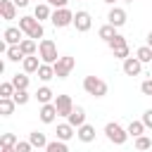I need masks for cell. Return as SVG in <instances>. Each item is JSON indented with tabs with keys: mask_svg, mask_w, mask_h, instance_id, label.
<instances>
[{
	"mask_svg": "<svg viewBox=\"0 0 152 152\" xmlns=\"http://www.w3.org/2000/svg\"><path fill=\"white\" fill-rule=\"evenodd\" d=\"M12 2H14V5H17V7H26V5H28V2H31V0H12Z\"/></svg>",
	"mask_w": 152,
	"mask_h": 152,
	"instance_id": "cell-39",
	"label": "cell"
},
{
	"mask_svg": "<svg viewBox=\"0 0 152 152\" xmlns=\"http://www.w3.org/2000/svg\"><path fill=\"white\" fill-rule=\"evenodd\" d=\"M104 135H107V140L114 142V145H124V142L128 140V131H126L121 124H116V121H109V124L104 126Z\"/></svg>",
	"mask_w": 152,
	"mask_h": 152,
	"instance_id": "cell-3",
	"label": "cell"
},
{
	"mask_svg": "<svg viewBox=\"0 0 152 152\" xmlns=\"http://www.w3.org/2000/svg\"><path fill=\"white\" fill-rule=\"evenodd\" d=\"M126 19H128V14H126V10H121V7H112L109 14H107V24H112V26H116V28H121V26L126 24Z\"/></svg>",
	"mask_w": 152,
	"mask_h": 152,
	"instance_id": "cell-9",
	"label": "cell"
},
{
	"mask_svg": "<svg viewBox=\"0 0 152 152\" xmlns=\"http://www.w3.org/2000/svg\"><path fill=\"white\" fill-rule=\"evenodd\" d=\"M17 142H19V138L14 133H2V138H0V147H17Z\"/></svg>",
	"mask_w": 152,
	"mask_h": 152,
	"instance_id": "cell-30",
	"label": "cell"
},
{
	"mask_svg": "<svg viewBox=\"0 0 152 152\" xmlns=\"http://www.w3.org/2000/svg\"><path fill=\"white\" fill-rule=\"evenodd\" d=\"M40 64H43V62H38V57H36V55H31V57H26V59L21 62V66H24V74H38Z\"/></svg>",
	"mask_w": 152,
	"mask_h": 152,
	"instance_id": "cell-18",
	"label": "cell"
},
{
	"mask_svg": "<svg viewBox=\"0 0 152 152\" xmlns=\"http://www.w3.org/2000/svg\"><path fill=\"white\" fill-rule=\"evenodd\" d=\"M124 2H133V0H124Z\"/></svg>",
	"mask_w": 152,
	"mask_h": 152,
	"instance_id": "cell-43",
	"label": "cell"
},
{
	"mask_svg": "<svg viewBox=\"0 0 152 152\" xmlns=\"http://www.w3.org/2000/svg\"><path fill=\"white\" fill-rule=\"evenodd\" d=\"M52 66H55V76H57V78H66V76L74 71L76 59H74V57H69V55H64V57H59Z\"/></svg>",
	"mask_w": 152,
	"mask_h": 152,
	"instance_id": "cell-6",
	"label": "cell"
},
{
	"mask_svg": "<svg viewBox=\"0 0 152 152\" xmlns=\"http://www.w3.org/2000/svg\"><path fill=\"white\" fill-rule=\"evenodd\" d=\"M83 90L93 97H104L107 95V83L100 76H86L83 78Z\"/></svg>",
	"mask_w": 152,
	"mask_h": 152,
	"instance_id": "cell-2",
	"label": "cell"
},
{
	"mask_svg": "<svg viewBox=\"0 0 152 152\" xmlns=\"http://www.w3.org/2000/svg\"><path fill=\"white\" fill-rule=\"evenodd\" d=\"M74 26H76V31H78V33H86V31H90V26H93V19H90V14H88L86 10L76 12V14H74Z\"/></svg>",
	"mask_w": 152,
	"mask_h": 152,
	"instance_id": "cell-8",
	"label": "cell"
},
{
	"mask_svg": "<svg viewBox=\"0 0 152 152\" xmlns=\"http://www.w3.org/2000/svg\"><path fill=\"white\" fill-rule=\"evenodd\" d=\"M74 135H76V128H74L71 124H59V126H57V140L66 142V140H71Z\"/></svg>",
	"mask_w": 152,
	"mask_h": 152,
	"instance_id": "cell-16",
	"label": "cell"
},
{
	"mask_svg": "<svg viewBox=\"0 0 152 152\" xmlns=\"http://www.w3.org/2000/svg\"><path fill=\"white\" fill-rule=\"evenodd\" d=\"M66 124H71L74 128H81L86 124V109L83 107H74V112L66 116Z\"/></svg>",
	"mask_w": 152,
	"mask_h": 152,
	"instance_id": "cell-13",
	"label": "cell"
},
{
	"mask_svg": "<svg viewBox=\"0 0 152 152\" xmlns=\"http://www.w3.org/2000/svg\"><path fill=\"white\" fill-rule=\"evenodd\" d=\"M38 78L40 81H50V78H55V66L52 64H40V69H38Z\"/></svg>",
	"mask_w": 152,
	"mask_h": 152,
	"instance_id": "cell-26",
	"label": "cell"
},
{
	"mask_svg": "<svg viewBox=\"0 0 152 152\" xmlns=\"http://www.w3.org/2000/svg\"><path fill=\"white\" fill-rule=\"evenodd\" d=\"M5 57H7L10 62H24V59H26V55L21 52V48H19V45H10V48H7V52H5Z\"/></svg>",
	"mask_w": 152,
	"mask_h": 152,
	"instance_id": "cell-21",
	"label": "cell"
},
{
	"mask_svg": "<svg viewBox=\"0 0 152 152\" xmlns=\"http://www.w3.org/2000/svg\"><path fill=\"white\" fill-rule=\"evenodd\" d=\"M121 69H124L126 76H140V71H142V62H140L138 57H128V59H124Z\"/></svg>",
	"mask_w": 152,
	"mask_h": 152,
	"instance_id": "cell-10",
	"label": "cell"
},
{
	"mask_svg": "<svg viewBox=\"0 0 152 152\" xmlns=\"http://www.w3.org/2000/svg\"><path fill=\"white\" fill-rule=\"evenodd\" d=\"M0 14H2V19L12 21V19L17 17V5H14L12 0H0Z\"/></svg>",
	"mask_w": 152,
	"mask_h": 152,
	"instance_id": "cell-15",
	"label": "cell"
},
{
	"mask_svg": "<svg viewBox=\"0 0 152 152\" xmlns=\"http://www.w3.org/2000/svg\"><path fill=\"white\" fill-rule=\"evenodd\" d=\"M33 17L43 24L45 19H52V12H50V5L48 2H40V5H36V10H33Z\"/></svg>",
	"mask_w": 152,
	"mask_h": 152,
	"instance_id": "cell-17",
	"label": "cell"
},
{
	"mask_svg": "<svg viewBox=\"0 0 152 152\" xmlns=\"http://www.w3.org/2000/svg\"><path fill=\"white\" fill-rule=\"evenodd\" d=\"M152 147V140L147 138V135H140V138H135V150L138 152H147Z\"/></svg>",
	"mask_w": 152,
	"mask_h": 152,
	"instance_id": "cell-32",
	"label": "cell"
},
{
	"mask_svg": "<svg viewBox=\"0 0 152 152\" xmlns=\"http://www.w3.org/2000/svg\"><path fill=\"white\" fill-rule=\"evenodd\" d=\"M76 138H78L81 142H93V140H95V126L83 124L81 128H76Z\"/></svg>",
	"mask_w": 152,
	"mask_h": 152,
	"instance_id": "cell-14",
	"label": "cell"
},
{
	"mask_svg": "<svg viewBox=\"0 0 152 152\" xmlns=\"http://www.w3.org/2000/svg\"><path fill=\"white\" fill-rule=\"evenodd\" d=\"M14 93H17V88H14V83H12V81L0 83V97H14Z\"/></svg>",
	"mask_w": 152,
	"mask_h": 152,
	"instance_id": "cell-29",
	"label": "cell"
},
{
	"mask_svg": "<svg viewBox=\"0 0 152 152\" xmlns=\"http://www.w3.org/2000/svg\"><path fill=\"white\" fill-rule=\"evenodd\" d=\"M12 83H14L17 90H28V74H14Z\"/></svg>",
	"mask_w": 152,
	"mask_h": 152,
	"instance_id": "cell-27",
	"label": "cell"
},
{
	"mask_svg": "<svg viewBox=\"0 0 152 152\" xmlns=\"http://www.w3.org/2000/svg\"><path fill=\"white\" fill-rule=\"evenodd\" d=\"M147 45H150V48H152V31H150V33H147Z\"/></svg>",
	"mask_w": 152,
	"mask_h": 152,
	"instance_id": "cell-41",
	"label": "cell"
},
{
	"mask_svg": "<svg viewBox=\"0 0 152 152\" xmlns=\"http://www.w3.org/2000/svg\"><path fill=\"white\" fill-rule=\"evenodd\" d=\"M45 152H69V147H66V142H62V140H50L48 147H45Z\"/></svg>",
	"mask_w": 152,
	"mask_h": 152,
	"instance_id": "cell-31",
	"label": "cell"
},
{
	"mask_svg": "<svg viewBox=\"0 0 152 152\" xmlns=\"http://www.w3.org/2000/svg\"><path fill=\"white\" fill-rule=\"evenodd\" d=\"M52 97H55V93H52L48 86H43V88H38V90H36V100H38L40 104H50V102H52Z\"/></svg>",
	"mask_w": 152,
	"mask_h": 152,
	"instance_id": "cell-22",
	"label": "cell"
},
{
	"mask_svg": "<svg viewBox=\"0 0 152 152\" xmlns=\"http://www.w3.org/2000/svg\"><path fill=\"white\" fill-rule=\"evenodd\" d=\"M19 28L26 33V38H43L45 31H43V24L36 19V17H19Z\"/></svg>",
	"mask_w": 152,
	"mask_h": 152,
	"instance_id": "cell-1",
	"label": "cell"
},
{
	"mask_svg": "<svg viewBox=\"0 0 152 152\" xmlns=\"http://www.w3.org/2000/svg\"><path fill=\"white\" fill-rule=\"evenodd\" d=\"M97 36H100L104 43H109V40H112V38H116L119 33H116V26H112V24H104V26H100Z\"/></svg>",
	"mask_w": 152,
	"mask_h": 152,
	"instance_id": "cell-20",
	"label": "cell"
},
{
	"mask_svg": "<svg viewBox=\"0 0 152 152\" xmlns=\"http://www.w3.org/2000/svg\"><path fill=\"white\" fill-rule=\"evenodd\" d=\"M0 152H17L14 147H0Z\"/></svg>",
	"mask_w": 152,
	"mask_h": 152,
	"instance_id": "cell-40",
	"label": "cell"
},
{
	"mask_svg": "<svg viewBox=\"0 0 152 152\" xmlns=\"http://www.w3.org/2000/svg\"><path fill=\"white\" fill-rule=\"evenodd\" d=\"M55 107H57V114L59 116H69L74 112V100L71 95H57L55 97Z\"/></svg>",
	"mask_w": 152,
	"mask_h": 152,
	"instance_id": "cell-7",
	"label": "cell"
},
{
	"mask_svg": "<svg viewBox=\"0 0 152 152\" xmlns=\"http://www.w3.org/2000/svg\"><path fill=\"white\" fill-rule=\"evenodd\" d=\"M104 2H107V5H114V2H116V0H104Z\"/></svg>",
	"mask_w": 152,
	"mask_h": 152,
	"instance_id": "cell-42",
	"label": "cell"
},
{
	"mask_svg": "<svg viewBox=\"0 0 152 152\" xmlns=\"http://www.w3.org/2000/svg\"><path fill=\"white\" fill-rule=\"evenodd\" d=\"M107 45H109L112 50H119V48H126L128 43H126V38H124V36H116V38H112V40H109Z\"/></svg>",
	"mask_w": 152,
	"mask_h": 152,
	"instance_id": "cell-34",
	"label": "cell"
},
{
	"mask_svg": "<svg viewBox=\"0 0 152 152\" xmlns=\"http://www.w3.org/2000/svg\"><path fill=\"white\" fill-rule=\"evenodd\" d=\"M50 7H55V10H62V7H66V2L69 0H45Z\"/></svg>",
	"mask_w": 152,
	"mask_h": 152,
	"instance_id": "cell-38",
	"label": "cell"
},
{
	"mask_svg": "<svg viewBox=\"0 0 152 152\" xmlns=\"http://www.w3.org/2000/svg\"><path fill=\"white\" fill-rule=\"evenodd\" d=\"M14 107H17V102L12 97H0V114L2 116H10L14 112Z\"/></svg>",
	"mask_w": 152,
	"mask_h": 152,
	"instance_id": "cell-23",
	"label": "cell"
},
{
	"mask_svg": "<svg viewBox=\"0 0 152 152\" xmlns=\"http://www.w3.org/2000/svg\"><path fill=\"white\" fill-rule=\"evenodd\" d=\"M150 66H152V64H150Z\"/></svg>",
	"mask_w": 152,
	"mask_h": 152,
	"instance_id": "cell-44",
	"label": "cell"
},
{
	"mask_svg": "<svg viewBox=\"0 0 152 152\" xmlns=\"http://www.w3.org/2000/svg\"><path fill=\"white\" fill-rule=\"evenodd\" d=\"M19 48H21V52H24L26 57L36 55V50H38V48H36V40H33V38H24V40L19 43Z\"/></svg>",
	"mask_w": 152,
	"mask_h": 152,
	"instance_id": "cell-25",
	"label": "cell"
},
{
	"mask_svg": "<svg viewBox=\"0 0 152 152\" xmlns=\"http://www.w3.org/2000/svg\"><path fill=\"white\" fill-rule=\"evenodd\" d=\"M28 142H31L33 147H38V150H40V147H48V142H50V140L45 138V133H40V131H31V133H28Z\"/></svg>",
	"mask_w": 152,
	"mask_h": 152,
	"instance_id": "cell-19",
	"label": "cell"
},
{
	"mask_svg": "<svg viewBox=\"0 0 152 152\" xmlns=\"http://www.w3.org/2000/svg\"><path fill=\"white\" fill-rule=\"evenodd\" d=\"M55 28H66V26H74V12L69 7H62V10H55L52 12V19Z\"/></svg>",
	"mask_w": 152,
	"mask_h": 152,
	"instance_id": "cell-5",
	"label": "cell"
},
{
	"mask_svg": "<svg viewBox=\"0 0 152 152\" xmlns=\"http://www.w3.org/2000/svg\"><path fill=\"white\" fill-rule=\"evenodd\" d=\"M21 28H17V26H10V28H5V33H2V38H5V43L7 45H19L24 38H21Z\"/></svg>",
	"mask_w": 152,
	"mask_h": 152,
	"instance_id": "cell-12",
	"label": "cell"
},
{
	"mask_svg": "<svg viewBox=\"0 0 152 152\" xmlns=\"http://www.w3.org/2000/svg\"><path fill=\"white\" fill-rule=\"evenodd\" d=\"M14 150H17V152H31V150H33V145H31L28 140H19Z\"/></svg>",
	"mask_w": 152,
	"mask_h": 152,
	"instance_id": "cell-35",
	"label": "cell"
},
{
	"mask_svg": "<svg viewBox=\"0 0 152 152\" xmlns=\"http://www.w3.org/2000/svg\"><path fill=\"white\" fill-rule=\"evenodd\" d=\"M142 124H145V128H152V109H147V112H142V119H140Z\"/></svg>",
	"mask_w": 152,
	"mask_h": 152,
	"instance_id": "cell-37",
	"label": "cell"
},
{
	"mask_svg": "<svg viewBox=\"0 0 152 152\" xmlns=\"http://www.w3.org/2000/svg\"><path fill=\"white\" fill-rule=\"evenodd\" d=\"M57 116H59V114H57V107H55V102H50V104H40L38 119H40L43 124H52Z\"/></svg>",
	"mask_w": 152,
	"mask_h": 152,
	"instance_id": "cell-11",
	"label": "cell"
},
{
	"mask_svg": "<svg viewBox=\"0 0 152 152\" xmlns=\"http://www.w3.org/2000/svg\"><path fill=\"white\" fill-rule=\"evenodd\" d=\"M126 131H128V135H133V138H140V135L145 133V124H142V121H131Z\"/></svg>",
	"mask_w": 152,
	"mask_h": 152,
	"instance_id": "cell-28",
	"label": "cell"
},
{
	"mask_svg": "<svg viewBox=\"0 0 152 152\" xmlns=\"http://www.w3.org/2000/svg\"><path fill=\"white\" fill-rule=\"evenodd\" d=\"M140 90H142V95H150V97H152V78L142 81V83H140Z\"/></svg>",
	"mask_w": 152,
	"mask_h": 152,
	"instance_id": "cell-36",
	"label": "cell"
},
{
	"mask_svg": "<svg viewBox=\"0 0 152 152\" xmlns=\"http://www.w3.org/2000/svg\"><path fill=\"white\" fill-rule=\"evenodd\" d=\"M12 100H14V102H17V104H26V102H28V100H31V95H28V90H17V93H14V97H12Z\"/></svg>",
	"mask_w": 152,
	"mask_h": 152,
	"instance_id": "cell-33",
	"label": "cell"
},
{
	"mask_svg": "<svg viewBox=\"0 0 152 152\" xmlns=\"http://www.w3.org/2000/svg\"><path fill=\"white\" fill-rule=\"evenodd\" d=\"M38 57L43 59V64H55L59 57H57V45L50 40V38H43L38 43Z\"/></svg>",
	"mask_w": 152,
	"mask_h": 152,
	"instance_id": "cell-4",
	"label": "cell"
},
{
	"mask_svg": "<svg viewBox=\"0 0 152 152\" xmlns=\"http://www.w3.org/2000/svg\"><path fill=\"white\" fill-rule=\"evenodd\" d=\"M135 57H138L142 64H152V48H150V45L138 48V50H135Z\"/></svg>",
	"mask_w": 152,
	"mask_h": 152,
	"instance_id": "cell-24",
	"label": "cell"
}]
</instances>
